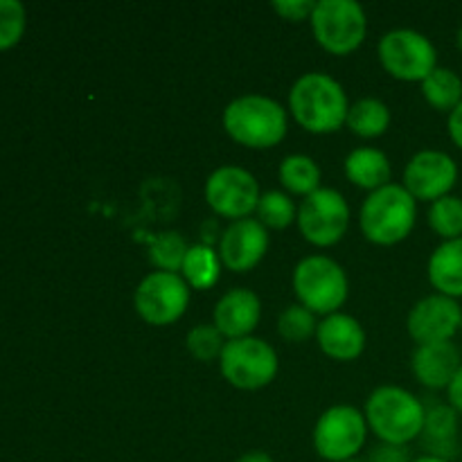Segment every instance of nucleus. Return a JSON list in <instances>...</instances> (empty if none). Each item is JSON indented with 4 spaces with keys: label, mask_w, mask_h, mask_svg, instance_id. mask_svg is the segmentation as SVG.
<instances>
[{
    "label": "nucleus",
    "mask_w": 462,
    "mask_h": 462,
    "mask_svg": "<svg viewBox=\"0 0 462 462\" xmlns=\"http://www.w3.org/2000/svg\"><path fill=\"white\" fill-rule=\"evenodd\" d=\"M368 438V422L359 409L347 404L332 406L314 427V449L328 462H346L359 456Z\"/></svg>",
    "instance_id": "9"
},
{
    "label": "nucleus",
    "mask_w": 462,
    "mask_h": 462,
    "mask_svg": "<svg viewBox=\"0 0 462 462\" xmlns=\"http://www.w3.org/2000/svg\"><path fill=\"white\" fill-rule=\"evenodd\" d=\"M289 111L302 129L325 135L346 125L350 102L334 77L325 72H305L289 90Z\"/></svg>",
    "instance_id": "1"
},
{
    "label": "nucleus",
    "mask_w": 462,
    "mask_h": 462,
    "mask_svg": "<svg viewBox=\"0 0 462 462\" xmlns=\"http://www.w3.org/2000/svg\"><path fill=\"white\" fill-rule=\"evenodd\" d=\"M219 368L230 386L239 391H260L273 382L280 364L269 343L257 337H246L226 343Z\"/></svg>",
    "instance_id": "7"
},
{
    "label": "nucleus",
    "mask_w": 462,
    "mask_h": 462,
    "mask_svg": "<svg viewBox=\"0 0 462 462\" xmlns=\"http://www.w3.org/2000/svg\"><path fill=\"white\" fill-rule=\"evenodd\" d=\"M447 400H449L451 409L462 415V365L458 368V373L454 374L449 386H447Z\"/></svg>",
    "instance_id": "34"
},
{
    "label": "nucleus",
    "mask_w": 462,
    "mask_h": 462,
    "mask_svg": "<svg viewBox=\"0 0 462 462\" xmlns=\"http://www.w3.org/2000/svg\"><path fill=\"white\" fill-rule=\"evenodd\" d=\"M411 462H451V460H447V458H438V456H420V458H415V460H411Z\"/></svg>",
    "instance_id": "37"
},
{
    "label": "nucleus",
    "mask_w": 462,
    "mask_h": 462,
    "mask_svg": "<svg viewBox=\"0 0 462 462\" xmlns=\"http://www.w3.org/2000/svg\"><path fill=\"white\" fill-rule=\"evenodd\" d=\"M368 429L386 445L406 447L422 436L427 406L400 386H379L365 402Z\"/></svg>",
    "instance_id": "2"
},
{
    "label": "nucleus",
    "mask_w": 462,
    "mask_h": 462,
    "mask_svg": "<svg viewBox=\"0 0 462 462\" xmlns=\"http://www.w3.org/2000/svg\"><path fill=\"white\" fill-rule=\"evenodd\" d=\"M135 311L144 323L153 328H165L176 323L188 311L189 305V284L183 275L153 271L144 275L134 296Z\"/></svg>",
    "instance_id": "11"
},
{
    "label": "nucleus",
    "mask_w": 462,
    "mask_h": 462,
    "mask_svg": "<svg viewBox=\"0 0 462 462\" xmlns=\"http://www.w3.org/2000/svg\"><path fill=\"white\" fill-rule=\"evenodd\" d=\"M269 251V230L257 219L233 221L219 242V257L226 269L246 273L264 260Z\"/></svg>",
    "instance_id": "15"
},
{
    "label": "nucleus",
    "mask_w": 462,
    "mask_h": 462,
    "mask_svg": "<svg viewBox=\"0 0 462 462\" xmlns=\"http://www.w3.org/2000/svg\"><path fill=\"white\" fill-rule=\"evenodd\" d=\"M447 129H449V138L454 140L456 147L462 149V102L456 106V111L449 113V125H447Z\"/></svg>",
    "instance_id": "35"
},
{
    "label": "nucleus",
    "mask_w": 462,
    "mask_h": 462,
    "mask_svg": "<svg viewBox=\"0 0 462 462\" xmlns=\"http://www.w3.org/2000/svg\"><path fill=\"white\" fill-rule=\"evenodd\" d=\"M346 176L356 188H364L368 192L382 189L391 183V161L382 149L359 147L347 153L346 158Z\"/></svg>",
    "instance_id": "20"
},
{
    "label": "nucleus",
    "mask_w": 462,
    "mask_h": 462,
    "mask_svg": "<svg viewBox=\"0 0 462 462\" xmlns=\"http://www.w3.org/2000/svg\"><path fill=\"white\" fill-rule=\"evenodd\" d=\"M418 201L406 192L404 185L388 183L374 189L361 206V233L377 246H395L404 242L415 228Z\"/></svg>",
    "instance_id": "4"
},
{
    "label": "nucleus",
    "mask_w": 462,
    "mask_h": 462,
    "mask_svg": "<svg viewBox=\"0 0 462 462\" xmlns=\"http://www.w3.org/2000/svg\"><path fill=\"white\" fill-rule=\"evenodd\" d=\"M280 183L287 192L310 197L320 188V167L305 153H291L280 162Z\"/></svg>",
    "instance_id": "24"
},
{
    "label": "nucleus",
    "mask_w": 462,
    "mask_h": 462,
    "mask_svg": "<svg viewBox=\"0 0 462 462\" xmlns=\"http://www.w3.org/2000/svg\"><path fill=\"white\" fill-rule=\"evenodd\" d=\"M346 125L359 138H379L391 126V108L377 97H364L350 104Z\"/></svg>",
    "instance_id": "22"
},
{
    "label": "nucleus",
    "mask_w": 462,
    "mask_h": 462,
    "mask_svg": "<svg viewBox=\"0 0 462 462\" xmlns=\"http://www.w3.org/2000/svg\"><path fill=\"white\" fill-rule=\"evenodd\" d=\"M460 365V350L451 341L418 346L411 356L415 379L431 391H442L449 386Z\"/></svg>",
    "instance_id": "18"
},
{
    "label": "nucleus",
    "mask_w": 462,
    "mask_h": 462,
    "mask_svg": "<svg viewBox=\"0 0 462 462\" xmlns=\"http://www.w3.org/2000/svg\"><path fill=\"white\" fill-rule=\"evenodd\" d=\"M377 52L383 70L400 81L422 84L438 68L436 45L422 32L409 27L386 32L379 41Z\"/></svg>",
    "instance_id": "8"
},
{
    "label": "nucleus",
    "mask_w": 462,
    "mask_h": 462,
    "mask_svg": "<svg viewBox=\"0 0 462 462\" xmlns=\"http://www.w3.org/2000/svg\"><path fill=\"white\" fill-rule=\"evenodd\" d=\"M310 23L316 43L337 57L355 52L368 32L364 7L355 0H319Z\"/></svg>",
    "instance_id": "6"
},
{
    "label": "nucleus",
    "mask_w": 462,
    "mask_h": 462,
    "mask_svg": "<svg viewBox=\"0 0 462 462\" xmlns=\"http://www.w3.org/2000/svg\"><path fill=\"white\" fill-rule=\"evenodd\" d=\"M314 0H275L273 9L284 18V21L300 23L310 21L311 12H314Z\"/></svg>",
    "instance_id": "32"
},
{
    "label": "nucleus",
    "mask_w": 462,
    "mask_h": 462,
    "mask_svg": "<svg viewBox=\"0 0 462 462\" xmlns=\"http://www.w3.org/2000/svg\"><path fill=\"white\" fill-rule=\"evenodd\" d=\"M346 462H368V460H361V458H352V460H346Z\"/></svg>",
    "instance_id": "39"
},
{
    "label": "nucleus",
    "mask_w": 462,
    "mask_h": 462,
    "mask_svg": "<svg viewBox=\"0 0 462 462\" xmlns=\"http://www.w3.org/2000/svg\"><path fill=\"white\" fill-rule=\"evenodd\" d=\"M180 271H183V280L189 284V289L206 291L219 282L221 257L208 244H197V246H189Z\"/></svg>",
    "instance_id": "23"
},
{
    "label": "nucleus",
    "mask_w": 462,
    "mask_h": 462,
    "mask_svg": "<svg viewBox=\"0 0 462 462\" xmlns=\"http://www.w3.org/2000/svg\"><path fill=\"white\" fill-rule=\"evenodd\" d=\"M260 197L257 179L244 167H219L206 180V203L215 215L230 221L248 219L251 212H255Z\"/></svg>",
    "instance_id": "12"
},
{
    "label": "nucleus",
    "mask_w": 462,
    "mask_h": 462,
    "mask_svg": "<svg viewBox=\"0 0 462 462\" xmlns=\"http://www.w3.org/2000/svg\"><path fill=\"white\" fill-rule=\"evenodd\" d=\"M235 462H273V458L266 451H246V454L239 456Z\"/></svg>",
    "instance_id": "36"
},
{
    "label": "nucleus",
    "mask_w": 462,
    "mask_h": 462,
    "mask_svg": "<svg viewBox=\"0 0 462 462\" xmlns=\"http://www.w3.org/2000/svg\"><path fill=\"white\" fill-rule=\"evenodd\" d=\"M25 30V7L18 0H0V50L12 48Z\"/></svg>",
    "instance_id": "31"
},
{
    "label": "nucleus",
    "mask_w": 462,
    "mask_h": 462,
    "mask_svg": "<svg viewBox=\"0 0 462 462\" xmlns=\"http://www.w3.org/2000/svg\"><path fill=\"white\" fill-rule=\"evenodd\" d=\"M262 319V302L251 289H230L219 298L215 307V328L226 341L253 337Z\"/></svg>",
    "instance_id": "16"
},
{
    "label": "nucleus",
    "mask_w": 462,
    "mask_h": 462,
    "mask_svg": "<svg viewBox=\"0 0 462 462\" xmlns=\"http://www.w3.org/2000/svg\"><path fill=\"white\" fill-rule=\"evenodd\" d=\"M316 341L323 355L334 361H355L365 350V332L350 314H329L319 323Z\"/></svg>",
    "instance_id": "17"
},
{
    "label": "nucleus",
    "mask_w": 462,
    "mask_h": 462,
    "mask_svg": "<svg viewBox=\"0 0 462 462\" xmlns=\"http://www.w3.org/2000/svg\"><path fill=\"white\" fill-rule=\"evenodd\" d=\"M422 95L431 108L440 113H451L462 102V79L451 68L438 66L422 81Z\"/></svg>",
    "instance_id": "25"
},
{
    "label": "nucleus",
    "mask_w": 462,
    "mask_h": 462,
    "mask_svg": "<svg viewBox=\"0 0 462 462\" xmlns=\"http://www.w3.org/2000/svg\"><path fill=\"white\" fill-rule=\"evenodd\" d=\"M456 43H458V48H460V52H462V27L458 30V34H456Z\"/></svg>",
    "instance_id": "38"
},
{
    "label": "nucleus",
    "mask_w": 462,
    "mask_h": 462,
    "mask_svg": "<svg viewBox=\"0 0 462 462\" xmlns=\"http://www.w3.org/2000/svg\"><path fill=\"white\" fill-rule=\"evenodd\" d=\"M298 228L310 244L329 248L343 239L350 226V206L346 197L334 188H319L302 199L298 208Z\"/></svg>",
    "instance_id": "10"
},
{
    "label": "nucleus",
    "mask_w": 462,
    "mask_h": 462,
    "mask_svg": "<svg viewBox=\"0 0 462 462\" xmlns=\"http://www.w3.org/2000/svg\"><path fill=\"white\" fill-rule=\"evenodd\" d=\"M293 291L298 305L307 307L314 314H337L347 300L350 282L337 260L325 255H310L298 262L293 269Z\"/></svg>",
    "instance_id": "5"
},
{
    "label": "nucleus",
    "mask_w": 462,
    "mask_h": 462,
    "mask_svg": "<svg viewBox=\"0 0 462 462\" xmlns=\"http://www.w3.org/2000/svg\"><path fill=\"white\" fill-rule=\"evenodd\" d=\"M189 246L185 244V239L180 237L174 230H167V233L156 235L152 239V246H149V260L156 266L158 271H165V273H179L183 269L185 255H188Z\"/></svg>",
    "instance_id": "27"
},
{
    "label": "nucleus",
    "mask_w": 462,
    "mask_h": 462,
    "mask_svg": "<svg viewBox=\"0 0 462 462\" xmlns=\"http://www.w3.org/2000/svg\"><path fill=\"white\" fill-rule=\"evenodd\" d=\"M255 212L257 221H260L266 230H284L298 219L296 203L289 199L287 192H280V189H271V192L262 194Z\"/></svg>",
    "instance_id": "26"
},
{
    "label": "nucleus",
    "mask_w": 462,
    "mask_h": 462,
    "mask_svg": "<svg viewBox=\"0 0 462 462\" xmlns=\"http://www.w3.org/2000/svg\"><path fill=\"white\" fill-rule=\"evenodd\" d=\"M278 332L284 341L302 343L307 338L316 337V332H319V320H316L314 311H310L307 307L291 305L280 314Z\"/></svg>",
    "instance_id": "29"
},
{
    "label": "nucleus",
    "mask_w": 462,
    "mask_h": 462,
    "mask_svg": "<svg viewBox=\"0 0 462 462\" xmlns=\"http://www.w3.org/2000/svg\"><path fill=\"white\" fill-rule=\"evenodd\" d=\"M224 129L242 147H278L289 129L287 111L266 95H242L224 108Z\"/></svg>",
    "instance_id": "3"
},
{
    "label": "nucleus",
    "mask_w": 462,
    "mask_h": 462,
    "mask_svg": "<svg viewBox=\"0 0 462 462\" xmlns=\"http://www.w3.org/2000/svg\"><path fill=\"white\" fill-rule=\"evenodd\" d=\"M458 183V165L454 158L438 149L418 152L404 167V188L415 201H438L449 197Z\"/></svg>",
    "instance_id": "13"
},
{
    "label": "nucleus",
    "mask_w": 462,
    "mask_h": 462,
    "mask_svg": "<svg viewBox=\"0 0 462 462\" xmlns=\"http://www.w3.org/2000/svg\"><path fill=\"white\" fill-rule=\"evenodd\" d=\"M365 460L368 462H411L406 447L386 445V442H382L379 447H374Z\"/></svg>",
    "instance_id": "33"
},
{
    "label": "nucleus",
    "mask_w": 462,
    "mask_h": 462,
    "mask_svg": "<svg viewBox=\"0 0 462 462\" xmlns=\"http://www.w3.org/2000/svg\"><path fill=\"white\" fill-rule=\"evenodd\" d=\"M460 328L462 307L458 300L442 293H431L415 302L406 320V329L418 346L451 341L460 332Z\"/></svg>",
    "instance_id": "14"
},
{
    "label": "nucleus",
    "mask_w": 462,
    "mask_h": 462,
    "mask_svg": "<svg viewBox=\"0 0 462 462\" xmlns=\"http://www.w3.org/2000/svg\"><path fill=\"white\" fill-rule=\"evenodd\" d=\"M456 436H458V413L449 404H433L427 409V420H424V445H427L429 456L451 460L456 451Z\"/></svg>",
    "instance_id": "21"
},
{
    "label": "nucleus",
    "mask_w": 462,
    "mask_h": 462,
    "mask_svg": "<svg viewBox=\"0 0 462 462\" xmlns=\"http://www.w3.org/2000/svg\"><path fill=\"white\" fill-rule=\"evenodd\" d=\"M226 343L228 341H226L224 334L215 328V323L197 325V328L189 329L188 338H185V346H188L189 355L197 361H203V364L221 359V352H224Z\"/></svg>",
    "instance_id": "30"
},
{
    "label": "nucleus",
    "mask_w": 462,
    "mask_h": 462,
    "mask_svg": "<svg viewBox=\"0 0 462 462\" xmlns=\"http://www.w3.org/2000/svg\"><path fill=\"white\" fill-rule=\"evenodd\" d=\"M429 282L438 293L462 298V237L442 242L429 257Z\"/></svg>",
    "instance_id": "19"
},
{
    "label": "nucleus",
    "mask_w": 462,
    "mask_h": 462,
    "mask_svg": "<svg viewBox=\"0 0 462 462\" xmlns=\"http://www.w3.org/2000/svg\"><path fill=\"white\" fill-rule=\"evenodd\" d=\"M460 332H462V328H460Z\"/></svg>",
    "instance_id": "40"
},
{
    "label": "nucleus",
    "mask_w": 462,
    "mask_h": 462,
    "mask_svg": "<svg viewBox=\"0 0 462 462\" xmlns=\"http://www.w3.org/2000/svg\"><path fill=\"white\" fill-rule=\"evenodd\" d=\"M429 226H431L433 233L438 237H442V242H449V239H460L462 237V199L454 197H442L438 201L431 203L429 208Z\"/></svg>",
    "instance_id": "28"
}]
</instances>
